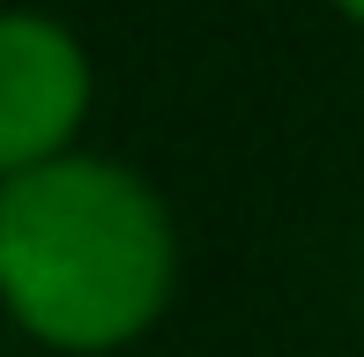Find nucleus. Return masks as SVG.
I'll return each instance as SVG.
<instances>
[{
  "mask_svg": "<svg viewBox=\"0 0 364 357\" xmlns=\"http://www.w3.org/2000/svg\"><path fill=\"white\" fill-rule=\"evenodd\" d=\"M178 238L156 186L112 156L60 149L15 164L0 193V283L8 313L45 350H119L171 305Z\"/></svg>",
  "mask_w": 364,
  "mask_h": 357,
  "instance_id": "obj_1",
  "label": "nucleus"
},
{
  "mask_svg": "<svg viewBox=\"0 0 364 357\" xmlns=\"http://www.w3.org/2000/svg\"><path fill=\"white\" fill-rule=\"evenodd\" d=\"M90 119V60L53 15L15 8L0 23V164H45L75 149Z\"/></svg>",
  "mask_w": 364,
  "mask_h": 357,
  "instance_id": "obj_2",
  "label": "nucleus"
},
{
  "mask_svg": "<svg viewBox=\"0 0 364 357\" xmlns=\"http://www.w3.org/2000/svg\"><path fill=\"white\" fill-rule=\"evenodd\" d=\"M335 8H342V15H350V23H364V0H335Z\"/></svg>",
  "mask_w": 364,
  "mask_h": 357,
  "instance_id": "obj_3",
  "label": "nucleus"
}]
</instances>
